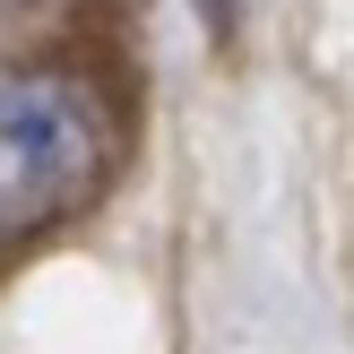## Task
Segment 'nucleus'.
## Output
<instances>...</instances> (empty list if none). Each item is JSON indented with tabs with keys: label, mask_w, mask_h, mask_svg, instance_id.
I'll list each match as a JSON object with an SVG mask.
<instances>
[{
	"label": "nucleus",
	"mask_w": 354,
	"mask_h": 354,
	"mask_svg": "<svg viewBox=\"0 0 354 354\" xmlns=\"http://www.w3.org/2000/svg\"><path fill=\"white\" fill-rule=\"evenodd\" d=\"M0 9H9V0H0Z\"/></svg>",
	"instance_id": "obj_3"
},
{
	"label": "nucleus",
	"mask_w": 354,
	"mask_h": 354,
	"mask_svg": "<svg viewBox=\"0 0 354 354\" xmlns=\"http://www.w3.org/2000/svg\"><path fill=\"white\" fill-rule=\"evenodd\" d=\"M234 9H242V0H199V17H207V35H234Z\"/></svg>",
	"instance_id": "obj_2"
},
{
	"label": "nucleus",
	"mask_w": 354,
	"mask_h": 354,
	"mask_svg": "<svg viewBox=\"0 0 354 354\" xmlns=\"http://www.w3.org/2000/svg\"><path fill=\"white\" fill-rule=\"evenodd\" d=\"M113 165L104 104L61 61H0V259L95 199Z\"/></svg>",
	"instance_id": "obj_1"
}]
</instances>
